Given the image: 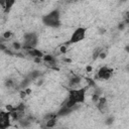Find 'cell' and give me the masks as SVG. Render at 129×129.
<instances>
[{
	"label": "cell",
	"instance_id": "obj_1",
	"mask_svg": "<svg viewBox=\"0 0 129 129\" xmlns=\"http://www.w3.org/2000/svg\"><path fill=\"white\" fill-rule=\"evenodd\" d=\"M42 23L50 28H58L61 25V19H60V10L59 9H53L42 16L41 18Z\"/></svg>",
	"mask_w": 129,
	"mask_h": 129
},
{
	"label": "cell",
	"instance_id": "obj_2",
	"mask_svg": "<svg viewBox=\"0 0 129 129\" xmlns=\"http://www.w3.org/2000/svg\"><path fill=\"white\" fill-rule=\"evenodd\" d=\"M23 47L22 49L24 50V53L32 48H36L38 44V35L34 31L30 32H25L23 34V41H22Z\"/></svg>",
	"mask_w": 129,
	"mask_h": 129
},
{
	"label": "cell",
	"instance_id": "obj_3",
	"mask_svg": "<svg viewBox=\"0 0 129 129\" xmlns=\"http://www.w3.org/2000/svg\"><path fill=\"white\" fill-rule=\"evenodd\" d=\"M88 88H79V89H72L69 90L68 98L71 99L73 102H75L77 105H81L86 100V94H87Z\"/></svg>",
	"mask_w": 129,
	"mask_h": 129
},
{
	"label": "cell",
	"instance_id": "obj_4",
	"mask_svg": "<svg viewBox=\"0 0 129 129\" xmlns=\"http://www.w3.org/2000/svg\"><path fill=\"white\" fill-rule=\"evenodd\" d=\"M87 30H88L87 27H83V26L77 27V28L73 31V33H72V35H71L69 41H67L66 43H68V44L70 45V44H75V43L81 42L82 40H84V39L86 38Z\"/></svg>",
	"mask_w": 129,
	"mask_h": 129
},
{
	"label": "cell",
	"instance_id": "obj_5",
	"mask_svg": "<svg viewBox=\"0 0 129 129\" xmlns=\"http://www.w3.org/2000/svg\"><path fill=\"white\" fill-rule=\"evenodd\" d=\"M113 72H114L113 69H111L107 66H103L98 70V72L96 74V79L107 81V80L111 79V77L113 76Z\"/></svg>",
	"mask_w": 129,
	"mask_h": 129
},
{
	"label": "cell",
	"instance_id": "obj_6",
	"mask_svg": "<svg viewBox=\"0 0 129 129\" xmlns=\"http://www.w3.org/2000/svg\"><path fill=\"white\" fill-rule=\"evenodd\" d=\"M82 82H83V79H82L81 76L72 73V74L69 76V78H68V88H69V90L82 88V87H81Z\"/></svg>",
	"mask_w": 129,
	"mask_h": 129
},
{
	"label": "cell",
	"instance_id": "obj_7",
	"mask_svg": "<svg viewBox=\"0 0 129 129\" xmlns=\"http://www.w3.org/2000/svg\"><path fill=\"white\" fill-rule=\"evenodd\" d=\"M10 113L7 111H1L0 113V129H8L11 126Z\"/></svg>",
	"mask_w": 129,
	"mask_h": 129
},
{
	"label": "cell",
	"instance_id": "obj_8",
	"mask_svg": "<svg viewBox=\"0 0 129 129\" xmlns=\"http://www.w3.org/2000/svg\"><path fill=\"white\" fill-rule=\"evenodd\" d=\"M96 107L98 109V111L101 114H105L108 112V100L106 97H101L100 100L98 101V103L96 104Z\"/></svg>",
	"mask_w": 129,
	"mask_h": 129
},
{
	"label": "cell",
	"instance_id": "obj_9",
	"mask_svg": "<svg viewBox=\"0 0 129 129\" xmlns=\"http://www.w3.org/2000/svg\"><path fill=\"white\" fill-rule=\"evenodd\" d=\"M14 4H15V1L14 0H5V1H1L0 2L1 9H2V11L5 14H8L11 11V8H12V6Z\"/></svg>",
	"mask_w": 129,
	"mask_h": 129
},
{
	"label": "cell",
	"instance_id": "obj_10",
	"mask_svg": "<svg viewBox=\"0 0 129 129\" xmlns=\"http://www.w3.org/2000/svg\"><path fill=\"white\" fill-rule=\"evenodd\" d=\"M79 108H67L64 106H60V108L58 109V111L56 112V115L57 117H64V116H68L70 115L71 113L75 112L76 110H78Z\"/></svg>",
	"mask_w": 129,
	"mask_h": 129
},
{
	"label": "cell",
	"instance_id": "obj_11",
	"mask_svg": "<svg viewBox=\"0 0 129 129\" xmlns=\"http://www.w3.org/2000/svg\"><path fill=\"white\" fill-rule=\"evenodd\" d=\"M24 54H27L28 56L32 57V59L33 58H42L43 55H44V53L40 49H38V48H32V49L26 51Z\"/></svg>",
	"mask_w": 129,
	"mask_h": 129
},
{
	"label": "cell",
	"instance_id": "obj_12",
	"mask_svg": "<svg viewBox=\"0 0 129 129\" xmlns=\"http://www.w3.org/2000/svg\"><path fill=\"white\" fill-rule=\"evenodd\" d=\"M26 77H28L32 81V83H35L37 80L42 78V72L39 70H32L26 75Z\"/></svg>",
	"mask_w": 129,
	"mask_h": 129
},
{
	"label": "cell",
	"instance_id": "obj_13",
	"mask_svg": "<svg viewBox=\"0 0 129 129\" xmlns=\"http://www.w3.org/2000/svg\"><path fill=\"white\" fill-rule=\"evenodd\" d=\"M32 84V81L28 78V77H24L21 81H19V83H18V92L20 91V90H26V89H28V87L30 86Z\"/></svg>",
	"mask_w": 129,
	"mask_h": 129
},
{
	"label": "cell",
	"instance_id": "obj_14",
	"mask_svg": "<svg viewBox=\"0 0 129 129\" xmlns=\"http://www.w3.org/2000/svg\"><path fill=\"white\" fill-rule=\"evenodd\" d=\"M57 118L58 117H54V118H51L47 121H43V129H53L55 126H56V123H57Z\"/></svg>",
	"mask_w": 129,
	"mask_h": 129
},
{
	"label": "cell",
	"instance_id": "obj_15",
	"mask_svg": "<svg viewBox=\"0 0 129 129\" xmlns=\"http://www.w3.org/2000/svg\"><path fill=\"white\" fill-rule=\"evenodd\" d=\"M102 50H103L102 47H96L93 50V52H92V59L93 60H96L97 58H99V55H100V53H101Z\"/></svg>",
	"mask_w": 129,
	"mask_h": 129
},
{
	"label": "cell",
	"instance_id": "obj_16",
	"mask_svg": "<svg viewBox=\"0 0 129 129\" xmlns=\"http://www.w3.org/2000/svg\"><path fill=\"white\" fill-rule=\"evenodd\" d=\"M68 48H69V44L64 42L63 44H61V45L58 47V53H59V54H64V53L68 51Z\"/></svg>",
	"mask_w": 129,
	"mask_h": 129
},
{
	"label": "cell",
	"instance_id": "obj_17",
	"mask_svg": "<svg viewBox=\"0 0 129 129\" xmlns=\"http://www.w3.org/2000/svg\"><path fill=\"white\" fill-rule=\"evenodd\" d=\"M114 121H115V118L113 116H107L105 119V124L107 126H111V125H113Z\"/></svg>",
	"mask_w": 129,
	"mask_h": 129
},
{
	"label": "cell",
	"instance_id": "obj_18",
	"mask_svg": "<svg viewBox=\"0 0 129 129\" xmlns=\"http://www.w3.org/2000/svg\"><path fill=\"white\" fill-rule=\"evenodd\" d=\"M126 23L124 22V21H121V22H119L118 24H117V30L118 31H123L125 28H126Z\"/></svg>",
	"mask_w": 129,
	"mask_h": 129
},
{
	"label": "cell",
	"instance_id": "obj_19",
	"mask_svg": "<svg viewBox=\"0 0 129 129\" xmlns=\"http://www.w3.org/2000/svg\"><path fill=\"white\" fill-rule=\"evenodd\" d=\"M101 97H102V96H100V95H97V94H94V93H93V94H92V97H91V100H92V102H93L94 104H97Z\"/></svg>",
	"mask_w": 129,
	"mask_h": 129
},
{
	"label": "cell",
	"instance_id": "obj_20",
	"mask_svg": "<svg viewBox=\"0 0 129 129\" xmlns=\"http://www.w3.org/2000/svg\"><path fill=\"white\" fill-rule=\"evenodd\" d=\"M107 55H108V52H107L105 49H103V50L101 51L100 55H99V58H101V59H105V58L107 57Z\"/></svg>",
	"mask_w": 129,
	"mask_h": 129
},
{
	"label": "cell",
	"instance_id": "obj_21",
	"mask_svg": "<svg viewBox=\"0 0 129 129\" xmlns=\"http://www.w3.org/2000/svg\"><path fill=\"white\" fill-rule=\"evenodd\" d=\"M43 83H44V79H43V78H40V79H39V80H37L34 84H35L37 87H40V86H42V85H43Z\"/></svg>",
	"mask_w": 129,
	"mask_h": 129
},
{
	"label": "cell",
	"instance_id": "obj_22",
	"mask_svg": "<svg viewBox=\"0 0 129 129\" xmlns=\"http://www.w3.org/2000/svg\"><path fill=\"white\" fill-rule=\"evenodd\" d=\"M19 96H20L21 99H24L25 97H27L26 91H25V90H20V91H19Z\"/></svg>",
	"mask_w": 129,
	"mask_h": 129
},
{
	"label": "cell",
	"instance_id": "obj_23",
	"mask_svg": "<svg viewBox=\"0 0 129 129\" xmlns=\"http://www.w3.org/2000/svg\"><path fill=\"white\" fill-rule=\"evenodd\" d=\"M107 32V29L105 27H99L98 28V33L99 34H105Z\"/></svg>",
	"mask_w": 129,
	"mask_h": 129
},
{
	"label": "cell",
	"instance_id": "obj_24",
	"mask_svg": "<svg viewBox=\"0 0 129 129\" xmlns=\"http://www.w3.org/2000/svg\"><path fill=\"white\" fill-rule=\"evenodd\" d=\"M92 70H93V68H92L91 66H87V67H86V72H87V73H91Z\"/></svg>",
	"mask_w": 129,
	"mask_h": 129
},
{
	"label": "cell",
	"instance_id": "obj_25",
	"mask_svg": "<svg viewBox=\"0 0 129 129\" xmlns=\"http://www.w3.org/2000/svg\"><path fill=\"white\" fill-rule=\"evenodd\" d=\"M124 50H125L127 53H129V44H126V45L124 46Z\"/></svg>",
	"mask_w": 129,
	"mask_h": 129
},
{
	"label": "cell",
	"instance_id": "obj_26",
	"mask_svg": "<svg viewBox=\"0 0 129 129\" xmlns=\"http://www.w3.org/2000/svg\"><path fill=\"white\" fill-rule=\"evenodd\" d=\"M125 70H126V72H127V73H129V64H127V66H126Z\"/></svg>",
	"mask_w": 129,
	"mask_h": 129
}]
</instances>
